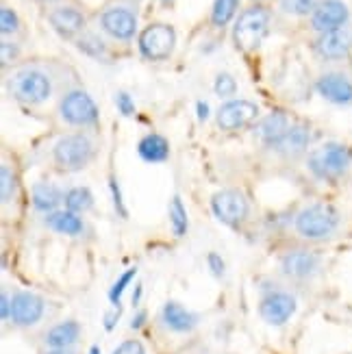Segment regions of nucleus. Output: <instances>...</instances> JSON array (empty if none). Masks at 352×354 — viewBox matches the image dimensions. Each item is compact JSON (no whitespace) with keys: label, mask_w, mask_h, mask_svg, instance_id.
<instances>
[{"label":"nucleus","mask_w":352,"mask_h":354,"mask_svg":"<svg viewBox=\"0 0 352 354\" xmlns=\"http://www.w3.org/2000/svg\"><path fill=\"white\" fill-rule=\"evenodd\" d=\"M342 224V215L331 203H311L300 209L294 218L296 233L309 241H324L331 239Z\"/></svg>","instance_id":"1"},{"label":"nucleus","mask_w":352,"mask_h":354,"mask_svg":"<svg viewBox=\"0 0 352 354\" xmlns=\"http://www.w3.org/2000/svg\"><path fill=\"white\" fill-rule=\"evenodd\" d=\"M9 96L24 104H41L50 98V79L39 68H20L7 76Z\"/></svg>","instance_id":"2"},{"label":"nucleus","mask_w":352,"mask_h":354,"mask_svg":"<svg viewBox=\"0 0 352 354\" xmlns=\"http://www.w3.org/2000/svg\"><path fill=\"white\" fill-rule=\"evenodd\" d=\"M350 165L352 150L340 142H328L315 148L307 159L309 172L319 180H337L350 170Z\"/></svg>","instance_id":"3"},{"label":"nucleus","mask_w":352,"mask_h":354,"mask_svg":"<svg viewBox=\"0 0 352 354\" xmlns=\"http://www.w3.org/2000/svg\"><path fill=\"white\" fill-rule=\"evenodd\" d=\"M94 142L85 133H72L57 140L53 148V159L59 170L66 172H79L94 159Z\"/></svg>","instance_id":"4"},{"label":"nucleus","mask_w":352,"mask_h":354,"mask_svg":"<svg viewBox=\"0 0 352 354\" xmlns=\"http://www.w3.org/2000/svg\"><path fill=\"white\" fill-rule=\"evenodd\" d=\"M270 28V11L266 7H250L243 11L235 26H233V39L235 46L243 53H252L257 50L261 41L268 35Z\"/></svg>","instance_id":"5"},{"label":"nucleus","mask_w":352,"mask_h":354,"mask_svg":"<svg viewBox=\"0 0 352 354\" xmlns=\"http://www.w3.org/2000/svg\"><path fill=\"white\" fill-rule=\"evenodd\" d=\"M61 120L68 122L70 127H91L98 122V106L91 100L87 91L74 89L64 96L59 104Z\"/></svg>","instance_id":"6"},{"label":"nucleus","mask_w":352,"mask_h":354,"mask_svg":"<svg viewBox=\"0 0 352 354\" xmlns=\"http://www.w3.org/2000/svg\"><path fill=\"white\" fill-rule=\"evenodd\" d=\"M213 215L226 226H237L248 218L250 203L239 189H220L211 196Z\"/></svg>","instance_id":"7"},{"label":"nucleus","mask_w":352,"mask_h":354,"mask_svg":"<svg viewBox=\"0 0 352 354\" xmlns=\"http://www.w3.org/2000/svg\"><path fill=\"white\" fill-rule=\"evenodd\" d=\"M176 33L170 24H150L140 35V50L150 61H163L172 55Z\"/></svg>","instance_id":"8"},{"label":"nucleus","mask_w":352,"mask_h":354,"mask_svg":"<svg viewBox=\"0 0 352 354\" xmlns=\"http://www.w3.org/2000/svg\"><path fill=\"white\" fill-rule=\"evenodd\" d=\"M296 306L298 302L289 291H270L259 302V315L270 326H283L296 313Z\"/></svg>","instance_id":"9"},{"label":"nucleus","mask_w":352,"mask_h":354,"mask_svg":"<svg viewBox=\"0 0 352 354\" xmlns=\"http://www.w3.org/2000/svg\"><path fill=\"white\" fill-rule=\"evenodd\" d=\"M317 270H319V257L313 250L296 248V250H289L281 257V272L287 276V279L307 281L311 276H315Z\"/></svg>","instance_id":"10"},{"label":"nucleus","mask_w":352,"mask_h":354,"mask_svg":"<svg viewBox=\"0 0 352 354\" xmlns=\"http://www.w3.org/2000/svg\"><path fill=\"white\" fill-rule=\"evenodd\" d=\"M259 115V106L250 100H228L218 111V127L222 131H237L248 127Z\"/></svg>","instance_id":"11"},{"label":"nucleus","mask_w":352,"mask_h":354,"mask_svg":"<svg viewBox=\"0 0 352 354\" xmlns=\"http://www.w3.org/2000/svg\"><path fill=\"white\" fill-rule=\"evenodd\" d=\"M100 26L113 39L129 41L137 30V18L129 7H109L100 15Z\"/></svg>","instance_id":"12"},{"label":"nucleus","mask_w":352,"mask_h":354,"mask_svg":"<svg viewBox=\"0 0 352 354\" xmlns=\"http://www.w3.org/2000/svg\"><path fill=\"white\" fill-rule=\"evenodd\" d=\"M348 18H350V11L344 0H322L311 15V26L322 35V33H328V30L346 26Z\"/></svg>","instance_id":"13"},{"label":"nucleus","mask_w":352,"mask_h":354,"mask_svg":"<svg viewBox=\"0 0 352 354\" xmlns=\"http://www.w3.org/2000/svg\"><path fill=\"white\" fill-rule=\"evenodd\" d=\"M315 50L326 61L346 59L352 53V28L342 26V28L328 30V33H322L315 41Z\"/></svg>","instance_id":"14"},{"label":"nucleus","mask_w":352,"mask_h":354,"mask_svg":"<svg viewBox=\"0 0 352 354\" xmlns=\"http://www.w3.org/2000/svg\"><path fill=\"white\" fill-rule=\"evenodd\" d=\"M44 300L33 291H18L13 294L11 322L15 326H33L44 315Z\"/></svg>","instance_id":"15"},{"label":"nucleus","mask_w":352,"mask_h":354,"mask_svg":"<svg viewBox=\"0 0 352 354\" xmlns=\"http://www.w3.org/2000/svg\"><path fill=\"white\" fill-rule=\"evenodd\" d=\"M317 94L333 104H348L352 102V81L342 72L322 74L315 83Z\"/></svg>","instance_id":"16"},{"label":"nucleus","mask_w":352,"mask_h":354,"mask_svg":"<svg viewBox=\"0 0 352 354\" xmlns=\"http://www.w3.org/2000/svg\"><path fill=\"white\" fill-rule=\"evenodd\" d=\"M48 22L61 37H74L85 28L83 13L74 7H55L48 15Z\"/></svg>","instance_id":"17"},{"label":"nucleus","mask_w":352,"mask_h":354,"mask_svg":"<svg viewBox=\"0 0 352 354\" xmlns=\"http://www.w3.org/2000/svg\"><path fill=\"white\" fill-rule=\"evenodd\" d=\"M161 319L172 333H192L198 326V315L192 313L189 309H185L183 304L174 302V300L163 304Z\"/></svg>","instance_id":"18"},{"label":"nucleus","mask_w":352,"mask_h":354,"mask_svg":"<svg viewBox=\"0 0 352 354\" xmlns=\"http://www.w3.org/2000/svg\"><path fill=\"white\" fill-rule=\"evenodd\" d=\"M287 131H289V120H287V115L283 111H274V113L266 115L261 122H259L257 137L261 140L263 146L277 148Z\"/></svg>","instance_id":"19"},{"label":"nucleus","mask_w":352,"mask_h":354,"mask_svg":"<svg viewBox=\"0 0 352 354\" xmlns=\"http://www.w3.org/2000/svg\"><path fill=\"white\" fill-rule=\"evenodd\" d=\"M44 224L48 226L50 230H55V233L59 235H70V237H79L83 235V230H85V222L81 220V215H76L68 209L64 211H53L46 215V220Z\"/></svg>","instance_id":"20"},{"label":"nucleus","mask_w":352,"mask_h":354,"mask_svg":"<svg viewBox=\"0 0 352 354\" xmlns=\"http://www.w3.org/2000/svg\"><path fill=\"white\" fill-rule=\"evenodd\" d=\"M309 144H311L309 129L302 124H294V127H289L285 137L279 142L277 152H281L283 157H300L302 152L309 148Z\"/></svg>","instance_id":"21"},{"label":"nucleus","mask_w":352,"mask_h":354,"mask_svg":"<svg viewBox=\"0 0 352 354\" xmlns=\"http://www.w3.org/2000/svg\"><path fill=\"white\" fill-rule=\"evenodd\" d=\"M30 198H33L35 211H41L48 215V213L57 211V207L64 203L66 194H61V189L53 183H35L33 192H30Z\"/></svg>","instance_id":"22"},{"label":"nucleus","mask_w":352,"mask_h":354,"mask_svg":"<svg viewBox=\"0 0 352 354\" xmlns=\"http://www.w3.org/2000/svg\"><path fill=\"white\" fill-rule=\"evenodd\" d=\"M79 335H81L79 322L66 319V322H61V324L53 326L48 333H46V346H48L50 350H64V348H70L72 344H76Z\"/></svg>","instance_id":"23"},{"label":"nucleus","mask_w":352,"mask_h":354,"mask_svg":"<svg viewBox=\"0 0 352 354\" xmlns=\"http://www.w3.org/2000/svg\"><path fill=\"white\" fill-rule=\"evenodd\" d=\"M137 152H140V157L146 163H161L170 157V144H167V140L163 135L150 133L140 144H137Z\"/></svg>","instance_id":"24"},{"label":"nucleus","mask_w":352,"mask_h":354,"mask_svg":"<svg viewBox=\"0 0 352 354\" xmlns=\"http://www.w3.org/2000/svg\"><path fill=\"white\" fill-rule=\"evenodd\" d=\"M64 205L68 211H72L76 215H83L85 211L94 207V196H91V192L87 187H74V189L66 192Z\"/></svg>","instance_id":"25"},{"label":"nucleus","mask_w":352,"mask_h":354,"mask_svg":"<svg viewBox=\"0 0 352 354\" xmlns=\"http://www.w3.org/2000/svg\"><path fill=\"white\" fill-rule=\"evenodd\" d=\"M15 196H18V176L7 163H3V167H0V198H3V205H11Z\"/></svg>","instance_id":"26"},{"label":"nucleus","mask_w":352,"mask_h":354,"mask_svg":"<svg viewBox=\"0 0 352 354\" xmlns=\"http://www.w3.org/2000/svg\"><path fill=\"white\" fill-rule=\"evenodd\" d=\"M170 226H172V233L176 237H185L187 233V211L183 200L178 196H174L170 200Z\"/></svg>","instance_id":"27"},{"label":"nucleus","mask_w":352,"mask_h":354,"mask_svg":"<svg viewBox=\"0 0 352 354\" xmlns=\"http://www.w3.org/2000/svg\"><path fill=\"white\" fill-rule=\"evenodd\" d=\"M239 7V0H216L213 3V11H211V22L216 26H226L233 20V15Z\"/></svg>","instance_id":"28"},{"label":"nucleus","mask_w":352,"mask_h":354,"mask_svg":"<svg viewBox=\"0 0 352 354\" xmlns=\"http://www.w3.org/2000/svg\"><path fill=\"white\" fill-rule=\"evenodd\" d=\"M322 0H281V9L289 15H313Z\"/></svg>","instance_id":"29"},{"label":"nucleus","mask_w":352,"mask_h":354,"mask_svg":"<svg viewBox=\"0 0 352 354\" xmlns=\"http://www.w3.org/2000/svg\"><path fill=\"white\" fill-rule=\"evenodd\" d=\"M76 48H79L81 53L89 55V57H102L106 50H104V44L96 37V35H81L79 39H76Z\"/></svg>","instance_id":"30"},{"label":"nucleus","mask_w":352,"mask_h":354,"mask_svg":"<svg viewBox=\"0 0 352 354\" xmlns=\"http://www.w3.org/2000/svg\"><path fill=\"white\" fill-rule=\"evenodd\" d=\"M213 89H216V94L220 98H231L237 91V83H235V79L231 74L222 72V74L216 76V85H213Z\"/></svg>","instance_id":"31"},{"label":"nucleus","mask_w":352,"mask_h":354,"mask_svg":"<svg viewBox=\"0 0 352 354\" xmlns=\"http://www.w3.org/2000/svg\"><path fill=\"white\" fill-rule=\"evenodd\" d=\"M18 28H20V20H18V15H15V11L9 7L0 9V30H3V35L18 33Z\"/></svg>","instance_id":"32"},{"label":"nucleus","mask_w":352,"mask_h":354,"mask_svg":"<svg viewBox=\"0 0 352 354\" xmlns=\"http://www.w3.org/2000/svg\"><path fill=\"white\" fill-rule=\"evenodd\" d=\"M135 274H137V270L135 268H131V270H127L124 274H122L120 276V279H118V283L111 287V291H109V300L118 306L120 304V298H122V294H124V289L129 287V283L135 279Z\"/></svg>","instance_id":"33"},{"label":"nucleus","mask_w":352,"mask_h":354,"mask_svg":"<svg viewBox=\"0 0 352 354\" xmlns=\"http://www.w3.org/2000/svg\"><path fill=\"white\" fill-rule=\"evenodd\" d=\"M18 55H20V48L13 41L5 39L3 44H0V61H3V66H9L11 61L18 59Z\"/></svg>","instance_id":"34"},{"label":"nucleus","mask_w":352,"mask_h":354,"mask_svg":"<svg viewBox=\"0 0 352 354\" xmlns=\"http://www.w3.org/2000/svg\"><path fill=\"white\" fill-rule=\"evenodd\" d=\"M109 187H111V198H113V207L118 211L120 218H127V207H124V200H122V192H120V185L115 178L109 180Z\"/></svg>","instance_id":"35"},{"label":"nucleus","mask_w":352,"mask_h":354,"mask_svg":"<svg viewBox=\"0 0 352 354\" xmlns=\"http://www.w3.org/2000/svg\"><path fill=\"white\" fill-rule=\"evenodd\" d=\"M113 354H146V348L142 342H137V339H127V342H122Z\"/></svg>","instance_id":"36"},{"label":"nucleus","mask_w":352,"mask_h":354,"mask_svg":"<svg viewBox=\"0 0 352 354\" xmlns=\"http://www.w3.org/2000/svg\"><path fill=\"white\" fill-rule=\"evenodd\" d=\"M115 104H118V109H120L122 115H133L135 113V102H133V98L127 94V91H118Z\"/></svg>","instance_id":"37"},{"label":"nucleus","mask_w":352,"mask_h":354,"mask_svg":"<svg viewBox=\"0 0 352 354\" xmlns=\"http://www.w3.org/2000/svg\"><path fill=\"white\" fill-rule=\"evenodd\" d=\"M207 266H209L211 274L216 276V279H224L226 268H224V261H222V257H220V254L209 252V254H207Z\"/></svg>","instance_id":"38"},{"label":"nucleus","mask_w":352,"mask_h":354,"mask_svg":"<svg viewBox=\"0 0 352 354\" xmlns=\"http://www.w3.org/2000/svg\"><path fill=\"white\" fill-rule=\"evenodd\" d=\"M11 306H13V298H9L7 291H3V296H0V317L5 322L11 317Z\"/></svg>","instance_id":"39"},{"label":"nucleus","mask_w":352,"mask_h":354,"mask_svg":"<svg viewBox=\"0 0 352 354\" xmlns=\"http://www.w3.org/2000/svg\"><path fill=\"white\" fill-rule=\"evenodd\" d=\"M118 319H120V309H118V311H111V313H106V315H104V328H106V330H113V326L118 324Z\"/></svg>","instance_id":"40"},{"label":"nucleus","mask_w":352,"mask_h":354,"mask_svg":"<svg viewBox=\"0 0 352 354\" xmlns=\"http://www.w3.org/2000/svg\"><path fill=\"white\" fill-rule=\"evenodd\" d=\"M144 322H146V311H137L135 317L131 319V328H133V330L142 328V326H144Z\"/></svg>","instance_id":"41"},{"label":"nucleus","mask_w":352,"mask_h":354,"mask_svg":"<svg viewBox=\"0 0 352 354\" xmlns=\"http://www.w3.org/2000/svg\"><path fill=\"white\" fill-rule=\"evenodd\" d=\"M196 109H198V118H201L203 122L209 118V104H207V102H198V104H196Z\"/></svg>","instance_id":"42"},{"label":"nucleus","mask_w":352,"mask_h":354,"mask_svg":"<svg viewBox=\"0 0 352 354\" xmlns=\"http://www.w3.org/2000/svg\"><path fill=\"white\" fill-rule=\"evenodd\" d=\"M140 300H142V285H137V287H135V294H133V298H131L133 306L140 304Z\"/></svg>","instance_id":"43"},{"label":"nucleus","mask_w":352,"mask_h":354,"mask_svg":"<svg viewBox=\"0 0 352 354\" xmlns=\"http://www.w3.org/2000/svg\"><path fill=\"white\" fill-rule=\"evenodd\" d=\"M46 354H74V352L70 348H64V350H48Z\"/></svg>","instance_id":"44"},{"label":"nucleus","mask_w":352,"mask_h":354,"mask_svg":"<svg viewBox=\"0 0 352 354\" xmlns=\"http://www.w3.org/2000/svg\"><path fill=\"white\" fill-rule=\"evenodd\" d=\"M89 354H100V348H98V346H91Z\"/></svg>","instance_id":"45"},{"label":"nucleus","mask_w":352,"mask_h":354,"mask_svg":"<svg viewBox=\"0 0 352 354\" xmlns=\"http://www.w3.org/2000/svg\"><path fill=\"white\" fill-rule=\"evenodd\" d=\"M159 3H161V5H172L174 0H159Z\"/></svg>","instance_id":"46"}]
</instances>
